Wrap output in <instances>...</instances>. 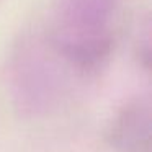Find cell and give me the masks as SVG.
Returning <instances> with one entry per match:
<instances>
[{
	"label": "cell",
	"mask_w": 152,
	"mask_h": 152,
	"mask_svg": "<svg viewBox=\"0 0 152 152\" xmlns=\"http://www.w3.org/2000/svg\"><path fill=\"white\" fill-rule=\"evenodd\" d=\"M115 152H151V111L145 103H131L116 118L110 134Z\"/></svg>",
	"instance_id": "obj_1"
}]
</instances>
